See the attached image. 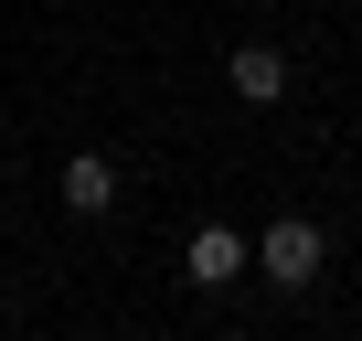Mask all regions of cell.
<instances>
[{"mask_svg":"<svg viewBox=\"0 0 362 341\" xmlns=\"http://www.w3.org/2000/svg\"><path fill=\"white\" fill-rule=\"evenodd\" d=\"M320 256H330V235H320L309 214H277V224L256 235V277H267V288H309Z\"/></svg>","mask_w":362,"mask_h":341,"instance_id":"1","label":"cell"},{"mask_svg":"<svg viewBox=\"0 0 362 341\" xmlns=\"http://www.w3.org/2000/svg\"><path fill=\"white\" fill-rule=\"evenodd\" d=\"M181 277H192V288H235V277H256V235H235V224H192Z\"/></svg>","mask_w":362,"mask_h":341,"instance_id":"2","label":"cell"},{"mask_svg":"<svg viewBox=\"0 0 362 341\" xmlns=\"http://www.w3.org/2000/svg\"><path fill=\"white\" fill-rule=\"evenodd\" d=\"M224 75H235V96H245V107H277V96H288V54H277V43H235V64H224Z\"/></svg>","mask_w":362,"mask_h":341,"instance_id":"3","label":"cell"},{"mask_svg":"<svg viewBox=\"0 0 362 341\" xmlns=\"http://www.w3.org/2000/svg\"><path fill=\"white\" fill-rule=\"evenodd\" d=\"M107 203H117V160L107 149H75L64 160V214H107Z\"/></svg>","mask_w":362,"mask_h":341,"instance_id":"4","label":"cell"},{"mask_svg":"<svg viewBox=\"0 0 362 341\" xmlns=\"http://www.w3.org/2000/svg\"><path fill=\"white\" fill-rule=\"evenodd\" d=\"M224 341H256V330H224Z\"/></svg>","mask_w":362,"mask_h":341,"instance_id":"5","label":"cell"}]
</instances>
